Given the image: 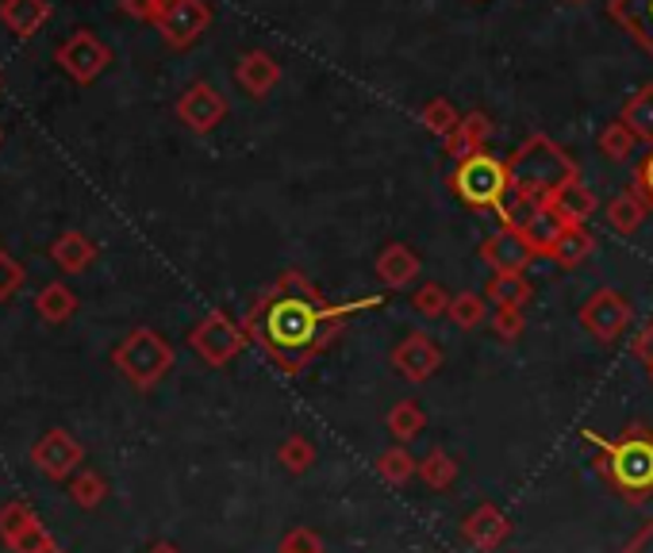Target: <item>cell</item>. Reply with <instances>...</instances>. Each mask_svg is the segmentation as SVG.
Masks as SVG:
<instances>
[{
    "label": "cell",
    "instance_id": "cell-32",
    "mask_svg": "<svg viewBox=\"0 0 653 553\" xmlns=\"http://www.w3.org/2000/svg\"><path fill=\"white\" fill-rule=\"evenodd\" d=\"M630 353H634V358L645 365V373L653 376V319H645L642 327L634 330V338H630Z\"/></svg>",
    "mask_w": 653,
    "mask_h": 553
},
{
    "label": "cell",
    "instance_id": "cell-15",
    "mask_svg": "<svg viewBox=\"0 0 653 553\" xmlns=\"http://www.w3.org/2000/svg\"><path fill=\"white\" fill-rule=\"evenodd\" d=\"M235 77H238V84L250 92V97H266V92L273 89L277 81H281V61H277L273 54H266V50H250V54H243Z\"/></svg>",
    "mask_w": 653,
    "mask_h": 553
},
{
    "label": "cell",
    "instance_id": "cell-18",
    "mask_svg": "<svg viewBox=\"0 0 653 553\" xmlns=\"http://www.w3.org/2000/svg\"><path fill=\"white\" fill-rule=\"evenodd\" d=\"M534 296V284L527 281V273H492L484 281V300L492 307H527Z\"/></svg>",
    "mask_w": 653,
    "mask_h": 553
},
{
    "label": "cell",
    "instance_id": "cell-4",
    "mask_svg": "<svg viewBox=\"0 0 653 553\" xmlns=\"http://www.w3.org/2000/svg\"><path fill=\"white\" fill-rule=\"evenodd\" d=\"M450 192L473 212H504L511 200V177H507V161L496 154H473L465 161H453L450 169Z\"/></svg>",
    "mask_w": 653,
    "mask_h": 553
},
{
    "label": "cell",
    "instance_id": "cell-7",
    "mask_svg": "<svg viewBox=\"0 0 653 553\" xmlns=\"http://www.w3.org/2000/svg\"><path fill=\"white\" fill-rule=\"evenodd\" d=\"M481 261L492 273H527V266L538 261V253L515 227H499L496 235L481 242Z\"/></svg>",
    "mask_w": 653,
    "mask_h": 553
},
{
    "label": "cell",
    "instance_id": "cell-31",
    "mask_svg": "<svg viewBox=\"0 0 653 553\" xmlns=\"http://www.w3.org/2000/svg\"><path fill=\"white\" fill-rule=\"evenodd\" d=\"M281 553H323V542L312 527H292L281 542Z\"/></svg>",
    "mask_w": 653,
    "mask_h": 553
},
{
    "label": "cell",
    "instance_id": "cell-21",
    "mask_svg": "<svg viewBox=\"0 0 653 553\" xmlns=\"http://www.w3.org/2000/svg\"><path fill=\"white\" fill-rule=\"evenodd\" d=\"M373 469H376V476L389 484V488H404L407 481H415V476H419V461H415L412 450H407V445H399V442L376 453Z\"/></svg>",
    "mask_w": 653,
    "mask_h": 553
},
{
    "label": "cell",
    "instance_id": "cell-6",
    "mask_svg": "<svg viewBox=\"0 0 653 553\" xmlns=\"http://www.w3.org/2000/svg\"><path fill=\"white\" fill-rule=\"evenodd\" d=\"M392 369L404 376L407 384H427L430 376L442 369V346L427 330H407L396 346H392Z\"/></svg>",
    "mask_w": 653,
    "mask_h": 553
},
{
    "label": "cell",
    "instance_id": "cell-19",
    "mask_svg": "<svg viewBox=\"0 0 653 553\" xmlns=\"http://www.w3.org/2000/svg\"><path fill=\"white\" fill-rule=\"evenodd\" d=\"M592 253H596V235H592L588 227H565L558 235V242H553L550 261L561 269H576L581 261H588Z\"/></svg>",
    "mask_w": 653,
    "mask_h": 553
},
{
    "label": "cell",
    "instance_id": "cell-2",
    "mask_svg": "<svg viewBox=\"0 0 653 553\" xmlns=\"http://www.w3.org/2000/svg\"><path fill=\"white\" fill-rule=\"evenodd\" d=\"M581 442L592 445V465L604 476V484L630 507H642L653 499V430L645 422H630L619 435H599L584 427Z\"/></svg>",
    "mask_w": 653,
    "mask_h": 553
},
{
    "label": "cell",
    "instance_id": "cell-17",
    "mask_svg": "<svg viewBox=\"0 0 653 553\" xmlns=\"http://www.w3.org/2000/svg\"><path fill=\"white\" fill-rule=\"evenodd\" d=\"M645 215H650V204H645V200L638 196L634 189L619 192V196H611L604 204V219H607V227H611L615 235H634V230L645 223Z\"/></svg>",
    "mask_w": 653,
    "mask_h": 553
},
{
    "label": "cell",
    "instance_id": "cell-12",
    "mask_svg": "<svg viewBox=\"0 0 653 553\" xmlns=\"http://www.w3.org/2000/svg\"><path fill=\"white\" fill-rule=\"evenodd\" d=\"M492 135H496V123L488 120V112H465L458 123V131H453L450 138H442V146L453 161H465V158H473V154L488 150Z\"/></svg>",
    "mask_w": 653,
    "mask_h": 553
},
{
    "label": "cell",
    "instance_id": "cell-8",
    "mask_svg": "<svg viewBox=\"0 0 653 553\" xmlns=\"http://www.w3.org/2000/svg\"><path fill=\"white\" fill-rule=\"evenodd\" d=\"M507 538H511V519L496 504H476L461 522V542H469L481 553H496Z\"/></svg>",
    "mask_w": 653,
    "mask_h": 553
},
{
    "label": "cell",
    "instance_id": "cell-1",
    "mask_svg": "<svg viewBox=\"0 0 653 553\" xmlns=\"http://www.w3.org/2000/svg\"><path fill=\"white\" fill-rule=\"evenodd\" d=\"M376 304H381V296H361L353 304H330L300 269H289L250 307L246 330L269 353L273 365L296 376L335 342L338 330L346 327V319L353 312H365V307Z\"/></svg>",
    "mask_w": 653,
    "mask_h": 553
},
{
    "label": "cell",
    "instance_id": "cell-10",
    "mask_svg": "<svg viewBox=\"0 0 653 553\" xmlns=\"http://www.w3.org/2000/svg\"><path fill=\"white\" fill-rule=\"evenodd\" d=\"M192 342H196V350L204 353L212 365H223V361H230L238 350H243L246 338H243V330L227 319V315H207L204 327L196 330Z\"/></svg>",
    "mask_w": 653,
    "mask_h": 553
},
{
    "label": "cell",
    "instance_id": "cell-9",
    "mask_svg": "<svg viewBox=\"0 0 653 553\" xmlns=\"http://www.w3.org/2000/svg\"><path fill=\"white\" fill-rule=\"evenodd\" d=\"M161 31L173 46H189L200 31L207 27V4L204 0H161Z\"/></svg>",
    "mask_w": 653,
    "mask_h": 553
},
{
    "label": "cell",
    "instance_id": "cell-28",
    "mask_svg": "<svg viewBox=\"0 0 653 553\" xmlns=\"http://www.w3.org/2000/svg\"><path fill=\"white\" fill-rule=\"evenodd\" d=\"M450 300L453 296L438 281H427V284H419V289L412 292V307L423 315V319H442V315L450 312Z\"/></svg>",
    "mask_w": 653,
    "mask_h": 553
},
{
    "label": "cell",
    "instance_id": "cell-30",
    "mask_svg": "<svg viewBox=\"0 0 653 553\" xmlns=\"http://www.w3.org/2000/svg\"><path fill=\"white\" fill-rule=\"evenodd\" d=\"M522 327H527L522 307H496V312H492V338H499V342L511 346L515 338L522 335Z\"/></svg>",
    "mask_w": 653,
    "mask_h": 553
},
{
    "label": "cell",
    "instance_id": "cell-13",
    "mask_svg": "<svg viewBox=\"0 0 653 553\" xmlns=\"http://www.w3.org/2000/svg\"><path fill=\"white\" fill-rule=\"evenodd\" d=\"M607 20L619 23L653 58V0H607Z\"/></svg>",
    "mask_w": 653,
    "mask_h": 553
},
{
    "label": "cell",
    "instance_id": "cell-3",
    "mask_svg": "<svg viewBox=\"0 0 653 553\" xmlns=\"http://www.w3.org/2000/svg\"><path fill=\"white\" fill-rule=\"evenodd\" d=\"M507 177H511L515 196L550 204L565 184L581 181V166L550 135H527L507 158Z\"/></svg>",
    "mask_w": 653,
    "mask_h": 553
},
{
    "label": "cell",
    "instance_id": "cell-26",
    "mask_svg": "<svg viewBox=\"0 0 653 553\" xmlns=\"http://www.w3.org/2000/svg\"><path fill=\"white\" fill-rule=\"evenodd\" d=\"M419 123L435 138H450L453 131H458V123H461V112L446 97H438V100H427V104L419 108Z\"/></svg>",
    "mask_w": 653,
    "mask_h": 553
},
{
    "label": "cell",
    "instance_id": "cell-5",
    "mask_svg": "<svg viewBox=\"0 0 653 553\" xmlns=\"http://www.w3.org/2000/svg\"><path fill=\"white\" fill-rule=\"evenodd\" d=\"M576 323L588 330V338H596V342L607 346V342H619V338H627L630 323H634V307H630V300L622 296V292L596 289L581 304Z\"/></svg>",
    "mask_w": 653,
    "mask_h": 553
},
{
    "label": "cell",
    "instance_id": "cell-22",
    "mask_svg": "<svg viewBox=\"0 0 653 553\" xmlns=\"http://www.w3.org/2000/svg\"><path fill=\"white\" fill-rule=\"evenodd\" d=\"M565 227H568V223L561 219V215L553 212L550 204H542L534 215H530V223L519 230V235L527 238L530 246H534V253H538V258H550L553 242H558V235H561V230H565Z\"/></svg>",
    "mask_w": 653,
    "mask_h": 553
},
{
    "label": "cell",
    "instance_id": "cell-20",
    "mask_svg": "<svg viewBox=\"0 0 653 553\" xmlns=\"http://www.w3.org/2000/svg\"><path fill=\"white\" fill-rule=\"evenodd\" d=\"M619 123L638 138V143L653 146V84H642V89L622 104Z\"/></svg>",
    "mask_w": 653,
    "mask_h": 553
},
{
    "label": "cell",
    "instance_id": "cell-24",
    "mask_svg": "<svg viewBox=\"0 0 653 553\" xmlns=\"http://www.w3.org/2000/svg\"><path fill=\"white\" fill-rule=\"evenodd\" d=\"M419 481L427 484L430 492L453 488V481H458V461H453L442 445H430V450L419 458Z\"/></svg>",
    "mask_w": 653,
    "mask_h": 553
},
{
    "label": "cell",
    "instance_id": "cell-16",
    "mask_svg": "<svg viewBox=\"0 0 653 553\" xmlns=\"http://www.w3.org/2000/svg\"><path fill=\"white\" fill-rule=\"evenodd\" d=\"M550 207L568 223V227H588V219L596 215L599 200H596V192H592L588 184L573 181V184H565V189H561L558 196L550 200Z\"/></svg>",
    "mask_w": 653,
    "mask_h": 553
},
{
    "label": "cell",
    "instance_id": "cell-35",
    "mask_svg": "<svg viewBox=\"0 0 653 553\" xmlns=\"http://www.w3.org/2000/svg\"><path fill=\"white\" fill-rule=\"evenodd\" d=\"M568 4H581V0H568Z\"/></svg>",
    "mask_w": 653,
    "mask_h": 553
},
{
    "label": "cell",
    "instance_id": "cell-25",
    "mask_svg": "<svg viewBox=\"0 0 653 553\" xmlns=\"http://www.w3.org/2000/svg\"><path fill=\"white\" fill-rule=\"evenodd\" d=\"M488 300H484V292H458V296L450 300V312H446V319L453 323L458 330H476L484 319H488Z\"/></svg>",
    "mask_w": 653,
    "mask_h": 553
},
{
    "label": "cell",
    "instance_id": "cell-33",
    "mask_svg": "<svg viewBox=\"0 0 653 553\" xmlns=\"http://www.w3.org/2000/svg\"><path fill=\"white\" fill-rule=\"evenodd\" d=\"M630 189L638 192V196L645 200V204L653 207V146H650V154H645L642 161H638V169H634V184Z\"/></svg>",
    "mask_w": 653,
    "mask_h": 553
},
{
    "label": "cell",
    "instance_id": "cell-27",
    "mask_svg": "<svg viewBox=\"0 0 653 553\" xmlns=\"http://www.w3.org/2000/svg\"><path fill=\"white\" fill-rule=\"evenodd\" d=\"M277 461H281L284 469H289V473H307V469L315 465V442L307 435H289L284 438L281 445H277Z\"/></svg>",
    "mask_w": 653,
    "mask_h": 553
},
{
    "label": "cell",
    "instance_id": "cell-29",
    "mask_svg": "<svg viewBox=\"0 0 653 553\" xmlns=\"http://www.w3.org/2000/svg\"><path fill=\"white\" fill-rule=\"evenodd\" d=\"M634 143H638V138L630 135V131L622 127L619 120H615V123H607V127L599 131L596 146H599V154H604L607 161H627L630 154H634Z\"/></svg>",
    "mask_w": 653,
    "mask_h": 553
},
{
    "label": "cell",
    "instance_id": "cell-34",
    "mask_svg": "<svg viewBox=\"0 0 653 553\" xmlns=\"http://www.w3.org/2000/svg\"><path fill=\"white\" fill-rule=\"evenodd\" d=\"M619 553H653V519L650 522H642V527L630 534V542L622 545Z\"/></svg>",
    "mask_w": 653,
    "mask_h": 553
},
{
    "label": "cell",
    "instance_id": "cell-23",
    "mask_svg": "<svg viewBox=\"0 0 653 553\" xmlns=\"http://www.w3.org/2000/svg\"><path fill=\"white\" fill-rule=\"evenodd\" d=\"M384 427H389V435L396 438L399 445H407L427 430V411H423L415 399H399V404L384 415Z\"/></svg>",
    "mask_w": 653,
    "mask_h": 553
},
{
    "label": "cell",
    "instance_id": "cell-11",
    "mask_svg": "<svg viewBox=\"0 0 653 553\" xmlns=\"http://www.w3.org/2000/svg\"><path fill=\"white\" fill-rule=\"evenodd\" d=\"M373 273L381 276L384 289H407L423 273V258L407 242H384L373 258Z\"/></svg>",
    "mask_w": 653,
    "mask_h": 553
},
{
    "label": "cell",
    "instance_id": "cell-14",
    "mask_svg": "<svg viewBox=\"0 0 653 553\" xmlns=\"http://www.w3.org/2000/svg\"><path fill=\"white\" fill-rule=\"evenodd\" d=\"M181 115H184V123H189L192 131H212L215 123L227 115V104H223V97L212 89V84H192L189 92H184V100H181Z\"/></svg>",
    "mask_w": 653,
    "mask_h": 553
}]
</instances>
